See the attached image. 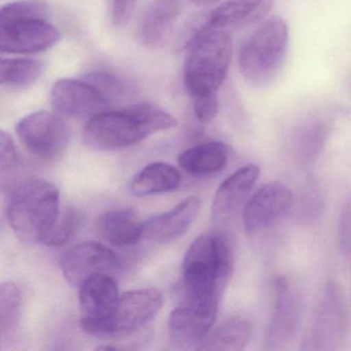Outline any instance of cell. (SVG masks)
<instances>
[{"label": "cell", "mask_w": 351, "mask_h": 351, "mask_svg": "<svg viewBox=\"0 0 351 351\" xmlns=\"http://www.w3.org/2000/svg\"><path fill=\"white\" fill-rule=\"evenodd\" d=\"M176 124L174 117L155 104H135L91 117L84 129V143L97 151L125 149Z\"/></svg>", "instance_id": "obj_1"}, {"label": "cell", "mask_w": 351, "mask_h": 351, "mask_svg": "<svg viewBox=\"0 0 351 351\" xmlns=\"http://www.w3.org/2000/svg\"><path fill=\"white\" fill-rule=\"evenodd\" d=\"M7 215L21 241L45 244L61 215L59 190L45 180H22L10 191Z\"/></svg>", "instance_id": "obj_2"}, {"label": "cell", "mask_w": 351, "mask_h": 351, "mask_svg": "<svg viewBox=\"0 0 351 351\" xmlns=\"http://www.w3.org/2000/svg\"><path fill=\"white\" fill-rule=\"evenodd\" d=\"M233 248L223 234L199 236L189 247L182 263L186 293L221 298L231 279Z\"/></svg>", "instance_id": "obj_3"}, {"label": "cell", "mask_w": 351, "mask_h": 351, "mask_svg": "<svg viewBox=\"0 0 351 351\" xmlns=\"http://www.w3.org/2000/svg\"><path fill=\"white\" fill-rule=\"evenodd\" d=\"M184 67V86L193 99L217 94L227 77L233 43L226 30L207 28L188 45Z\"/></svg>", "instance_id": "obj_4"}, {"label": "cell", "mask_w": 351, "mask_h": 351, "mask_svg": "<svg viewBox=\"0 0 351 351\" xmlns=\"http://www.w3.org/2000/svg\"><path fill=\"white\" fill-rule=\"evenodd\" d=\"M289 48V28L281 18L261 24L240 49L239 69L244 79L256 87L274 81L281 71Z\"/></svg>", "instance_id": "obj_5"}, {"label": "cell", "mask_w": 351, "mask_h": 351, "mask_svg": "<svg viewBox=\"0 0 351 351\" xmlns=\"http://www.w3.org/2000/svg\"><path fill=\"white\" fill-rule=\"evenodd\" d=\"M221 298L186 293L168 322L172 346L182 350L198 349L215 324Z\"/></svg>", "instance_id": "obj_6"}, {"label": "cell", "mask_w": 351, "mask_h": 351, "mask_svg": "<svg viewBox=\"0 0 351 351\" xmlns=\"http://www.w3.org/2000/svg\"><path fill=\"white\" fill-rule=\"evenodd\" d=\"M81 326L88 334L110 337L114 332V317L120 293L112 275L102 273L86 279L80 285Z\"/></svg>", "instance_id": "obj_7"}, {"label": "cell", "mask_w": 351, "mask_h": 351, "mask_svg": "<svg viewBox=\"0 0 351 351\" xmlns=\"http://www.w3.org/2000/svg\"><path fill=\"white\" fill-rule=\"evenodd\" d=\"M348 330L346 305L340 287L335 281L326 285L316 310L313 324L306 338L304 349L335 350L346 337Z\"/></svg>", "instance_id": "obj_8"}, {"label": "cell", "mask_w": 351, "mask_h": 351, "mask_svg": "<svg viewBox=\"0 0 351 351\" xmlns=\"http://www.w3.org/2000/svg\"><path fill=\"white\" fill-rule=\"evenodd\" d=\"M16 129L24 147L46 161H52L62 155L69 143L66 124L58 114L52 112L28 114L18 123Z\"/></svg>", "instance_id": "obj_9"}, {"label": "cell", "mask_w": 351, "mask_h": 351, "mask_svg": "<svg viewBox=\"0 0 351 351\" xmlns=\"http://www.w3.org/2000/svg\"><path fill=\"white\" fill-rule=\"evenodd\" d=\"M65 279L80 287L86 279L96 274H110L121 268L119 256L104 244L85 241L65 250L59 261Z\"/></svg>", "instance_id": "obj_10"}, {"label": "cell", "mask_w": 351, "mask_h": 351, "mask_svg": "<svg viewBox=\"0 0 351 351\" xmlns=\"http://www.w3.org/2000/svg\"><path fill=\"white\" fill-rule=\"evenodd\" d=\"M293 196L282 182H270L263 184L244 205V229L256 234L278 221L293 206Z\"/></svg>", "instance_id": "obj_11"}, {"label": "cell", "mask_w": 351, "mask_h": 351, "mask_svg": "<svg viewBox=\"0 0 351 351\" xmlns=\"http://www.w3.org/2000/svg\"><path fill=\"white\" fill-rule=\"evenodd\" d=\"M51 101L57 114L67 117H91L106 112L110 101L85 80L62 79L51 91Z\"/></svg>", "instance_id": "obj_12"}, {"label": "cell", "mask_w": 351, "mask_h": 351, "mask_svg": "<svg viewBox=\"0 0 351 351\" xmlns=\"http://www.w3.org/2000/svg\"><path fill=\"white\" fill-rule=\"evenodd\" d=\"M58 30L47 21L0 23V51L8 54H34L52 48L59 40Z\"/></svg>", "instance_id": "obj_13"}, {"label": "cell", "mask_w": 351, "mask_h": 351, "mask_svg": "<svg viewBox=\"0 0 351 351\" xmlns=\"http://www.w3.org/2000/svg\"><path fill=\"white\" fill-rule=\"evenodd\" d=\"M274 295V309L265 340L266 348L270 350L282 349L291 341L299 317L297 298L285 277L275 279Z\"/></svg>", "instance_id": "obj_14"}, {"label": "cell", "mask_w": 351, "mask_h": 351, "mask_svg": "<svg viewBox=\"0 0 351 351\" xmlns=\"http://www.w3.org/2000/svg\"><path fill=\"white\" fill-rule=\"evenodd\" d=\"M163 305V295L156 287L133 289L121 295L114 317V332H130L149 324Z\"/></svg>", "instance_id": "obj_15"}, {"label": "cell", "mask_w": 351, "mask_h": 351, "mask_svg": "<svg viewBox=\"0 0 351 351\" xmlns=\"http://www.w3.org/2000/svg\"><path fill=\"white\" fill-rule=\"evenodd\" d=\"M260 176V168L254 164L244 166L229 176L217 189L211 206L213 221H225L233 217L247 202Z\"/></svg>", "instance_id": "obj_16"}, {"label": "cell", "mask_w": 351, "mask_h": 351, "mask_svg": "<svg viewBox=\"0 0 351 351\" xmlns=\"http://www.w3.org/2000/svg\"><path fill=\"white\" fill-rule=\"evenodd\" d=\"M200 209V200L188 197L167 213L152 217L145 221V236L157 243H166L184 235L196 219Z\"/></svg>", "instance_id": "obj_17"}, {"label": "cell", "mask_w": 351, "mask_h": 351, "mask_svg": "<svg viewBox=\"0 0 351 351\" xmlns=\"http://www.w3.org/2000/svg\"><path fill=\"white\" fill-rule=\"evenodd\" d=\"M274 7V0H228L207 19L208 28L239 29L262 21Z\"/></svg>", "instance_id": "obj_18"}, {"label": "cell", "mask_w": 351, "mask_h": 351, "mask_svg": "<svg viewBox=\"0 0 351 351\" xmlns=\"http://www.w3.org/2000/svg\"><path fill=\"white\" fill-rule=\"evenodd\" d=\"M178 0H155L145 12L139 28L141 43L147 48L162 46L180 16Z\"/></svg>", "instance_id": "obj_19"}, {"label": "cell", "mask_w": 351, "mask_h": 351, "mask_svg": "<svg viewBox=\"0 0 351 351\" xmlns=\"http://www.w3.org/2000/svg\"><path fill=\"white\" fill-rule=\"evenodd\" d=\"M99 232L108 243L118 247L137 243L145 234V223L131 209H116L99 219Z\"/></svg>", "instance_id": "obj_20"}, {"label": "cell", "mask_w": 351, "mask_h": 351, "mask_svg": "<svg viewBox=\"0 0 351 351\" xmlns=\"http://www.w3.org/2000/svg\"><path fill=\"white\" fill-rule=\"evenodd\" d=\"M229 158V147L223 143L211 141L200 143L180 154V167L195 176H210L226 167Z\"/></svg>", "instance_id": "obj_21"}, {"label": "cell", "mask_w": 351, "mask_h": 351, "mask_svg": "<svg viewBox=\"0 0 351 351\" xmlns=\"http://www.w3.org/2000/svg\"><path fill=\"white\" fill-rule=\"evenodd\" d=\"M182 176L174 166L154 162L133 178L129 190L133 196L145 197L172 192L180 186Z\"/></svg>", "instance_id": "obj_22"}, {"label": "cell", "mask_w": 351, "mask_h": 351, "mask_svg": "<svg viewBox=\"0 0 351 351\" xmlns=\"http://www.w3.org/2000/svg\"><path fill=\"white\" fill-rule=\"evenodd\" d=\"M252 335V326L247 319L232 317L209 332L197 350H242L250 343Z\"/></svg>", "instance_id": "obj_23"}, {"label": "cell", "mask_w": 351, "mask_h": 351, "mask_svg": "<svg viewBox=\"0 0 351 351\" xmlns=\"http://www.w3.org/2000/svg\"><path fill=\"white\" fill-rule=\"evenodd\" d=\"M330 126L324 120H310L295 129L293 136V149L295 158L302 164L315 161L326 145Z\"/></svg>", "instance_id": "obj_24"}, {"label": "cell", "mask_w": 351, "mask_h": 351, "mask_svg": "<svg viewBox=\"0 0 351 351\" xmlns=\"http://www.w3.org/2000/svg\"><path fill=\"white\" fill-rule=\"evenodd\" d=\"M22 317V293L15 283H3L0 287V337L3 347L17 338Z\"/></svg>", "instance_id": "obj_25"}, {"label": "cell", "mask_w": 351, "mask_h": 351, "mask_svg": "<svg viewBox=\"0 0 351 351\" xmlns=\"http://www.w3.org/2000/svg\"><path fill=\"white\" fill-rule=\"evenodd\" d=\"M44 63L30 58L3 59L0 65V84L5 87H25L40 79Z\"/></svg>", "instance_id": "obj_26"}, {"label": "cell", "mask_w": 351, "mask_h": 351, "mask_svg": "<svg viewBox=\"0 0 351 351\" xmlns=\"http://www.w3.org/2000/svg\"><path fill=\"white\" fill-rule=\"evenodd\" d=\"M49 11V5L44 0H18L8 3L1 9L0 23L28 20L47 21Z\"/></svg>", "instance_id": "obj_27"}, {"label": "cell", "mask_w": 351, "mask_h": 351, "mask_svg": "<svg viewBox=\"0 0 351 351\" xmlns=\"http://www.w3.org/2000/svg\"><path fill=\"white\" fill-rule=\"evenodd\" d=\"M21 166L19 155L14 145L13 139L5 132L0 133V170L3 188L11 186L13 176Z\"/></svg>", "instance_id": "obj_28"}, {"label": "cell", "mask_w": 351, "mask_h": 351, "mask_svg": "<svg viewBox=\"0 0 351 351\" xmlns=\"http://www.w3.org/2000/svg\"><path fill=\"white\" fill-rule=\"evenodd\" d=\"M83 79L95 86L110 101L122 99L123 97L128 96L131 92L128 84L112 73L96 71V73L86 75Z\"/></svg>", "instance_id": "obj_29"}, {"label": "cell", "mask_w": 351, "mask_h": 351, "mask_svg": "<svg viewBox=\"0 0 351 351\" xmlns=\"http://www.w3.org/2000/svg\"><path fill=\"white\" fill-rule=\"evenodd\" d=\"M80 221L81 217L77 211L73 209L63 211L45 244L49 246H60L67 243L79 229Z\"/></svg>", "instance_id": "obj_30"}, {"label": "cell", "mask_w": 351, "mask_h": 351, "mask_svg": "<svg viewBox=\"0 0 351 351\" xmlns=\"http://www.w3.org/2000/svg\"><path fill=\"white\" fill-rule=\"evenodd\" d=\"M219 106L217 94H209L194 98L195 114L201 122H211L219 112Z\"/></svg>", "instance_id": "obj_31"}, {"label": "cell", "mask_w": 351, "mask_h": 351, "mask_svg": "<svg viewBox=\"0 0 351 351\" xmlns=\"http://www.w3.org/2000/svg\"><path fill=\"white\" fill-rule=\"evenodd\" d=\"M322 202V197L318 190H316L314 186H310V188L304 192L303 198L300 199L298 211L299 213H302L306 221H310L309 219L315 217L319 213Z\"/></svg>", "instance_id": "obj_32"}, {"label": "cell", "mask_w": 351, "mask_h": 351, "mask_svg": "<svg viewBox=\"0 0 351 351\" xmlns=\"http://www.w3.org/2000/svg\"><path fill=\"white\" fill-rule=\"evenodd\" d=\"M341 250L351 256V199L345 204L341 213L340 227H339Z\"/></svg>", "instance_id": "obj_33"}, {"label": "cell", "mask_w": 351, "mask_h": 351, "mask_svg": "<svg viewBox=\"0 0 351 351\" xmlns=\"http://www.w3.org/2000/svg\"><path fill=\"white\" fill-rule=\"evenodd\" d=\"M136 5V0H112V20L118 26L128 23Z\"/></svg>", "instance_id": "obj_34"}, {"label": "cell", "mask_w": 351, "mask_h": 351, "mask_svg": "<svg viewBox=\"0 0 351 351\" xmlns=\"http://www.w3.org/2000/svg\"><path fill=\"white\" fill-rule=\"evenodd\" d=\"M190 1L199 7H208V5L219 3L221 0H190Z\"/></svg>", "instance_id": "obj_35"}]
</instances>
